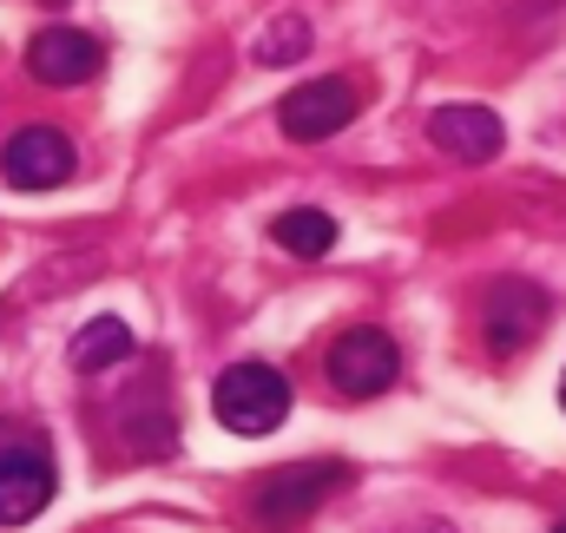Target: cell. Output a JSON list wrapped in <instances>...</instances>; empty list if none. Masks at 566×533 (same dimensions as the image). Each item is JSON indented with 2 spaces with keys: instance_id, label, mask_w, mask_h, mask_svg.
Returning a JSON list of instances; mask_svg holds the SVG:
<instances>
[{
  "instance_id": "obj_1",
  "label": "cell",
  "mask_w": 566,
  "mask_h": 533,
  "mask_svg": "<svg viewBox=\"0 0 566 533\" xmlns=\"http://www.w3.org/2000/svg\"><path fill=\"white\" fill-rule=\"evenodd\" d=\"M343 481H349L343 461H290V468H271V474L251 488V521L271 527V533L303 527V514H316Z\"/></svg>"
},
{
  "instance_id": "obj_2",
  "label": "cell",
  "mask_w": 566,
  "mask_h": 533,
  "mask_svg": "<svg viewBox=\"0 0 566 533\" xmlns=\"http://www.w3.org/2000/svg\"><path fill=\"white\" fill-rule=\"evenodd\" d=\"M211 415L231 428V435H271L290 415V383L271 363H231L218 383H211Z\"/></svg>"
},
{
  "instance_id": "obj_3",
  "label": "cell",
  "mask_w": 566,
  "mask_h": 533,
  "mask_svg": "<svg viewBox=\"0 0 566 533\" xmlns=\"http://www.w3.org/2000/svg\"><path fill=\"white\" fill-rule=\"evenodd\" d=\"M547 323H554V296H547L534 276H501V283L481 296V330H488V349H494V356L534 349Z\"/></svg>"
},
{
  "instance_id": "obj_4",
  "label": "cell",
  "mask_w": 566,
  "mask_h": 533,
  "mask_svg": "<svg viewBox=\"0 0 566 533\" xmlns=\"http://www.w3.org/2000/svg\"><path fill=\"white\" fill-rule=\"evenodd\" d=\"M356 106H363V86H356L349 73H323V80H303V86L283 93L277 126H283V138H296V145H323V138H336L356 119Z\"/></svg>"
},
{
  "instance_id": "obj_5",
  "label": "cell",
  "mask_w": 566,
  "mask_h": 533,
  "mask_svg": "<svg viewBox=\"0 0 566 533\" xmlns=\"http://www.w3.org/2000/svg\"><path fill=\"white\" fill-rule=\"evenodd\" d=\"M396 376H402V349L389 330H343L329 343V383L343 396L376 401L382 389H396Z\"/></svg>"
},
{
  "instance_id": "obj_6",
  "label": "cell",
  "mask_w": 566,
  "mask_h": 533,
  "mask_svg": "<svg viewBox=\"0 0 566 533\" xmlns=\"http://www.w3.org/2000/svg\"><path fill=\"white\" fill-rule=\"evenodd\" d=\"M73 171H80V151L60 126H20L0 145V178L13 191H60Z\"/></svg>"
},
{
  "instance_id": "obj_7",
  "label": "cell",
  "mask_w": 566,
  "mask_h": 533,
  "mask_svg": "<svg viewBox=\"0 0 566 533\" xmlns=\"http://www.w3.org/2000/svg\"><path fill=\"white\" fill-rule=\"evenodd\" d=\"M60 474L46 441H0V527H27L53 501Z\"/></svg>"
},
{
  "instance_id": "obj_8",
  "label": "cell",
  "mask_w": 566,
  "mask_h": 533,
  "mask_svg": "<svg viewBox=\"0 0 566 533\" xmlns=\"http://www.w3.org/2000/svg\"><path fill=\"white\" fill-rule=\"evenodd\" d=\"M99 66H106V46L93 33H80V27H40L33 46H27V73L40 86H53V93L99 80Z\"/></svg>"
},
{
  "instance_id": "obj_9",
  "label": "cell",
  "mask_w": 566,
  "mask_h": 533,
  "mask_svg": "<svg viewBox=\"0 0 566 533\" xmlns=\"http://www.w3.org/2000/svg\"><path fill=\"white\" fill-rule=\"evenodd\" d=\"M428 138H434L448 158H461V165H488V158L507 145V126H501L494 106H434Z\"/></svg>"
},
{
  "instance_id": "obj_10",
  "label": "cell",
  "mask_w": 566,
  "mask_h": 533,
  "mask_svg": "<svg viewBox=\"0 0 566 533\" xmlns=\"http://www.w3.org/2000/svg\"><path fill=\"white\" fill-rule=\"evenodd\" d=\"M139 343H133V330L119 323V316H93L86 330H73V343H66V363L80 369V376H99V369H113V363H126Z\"/></svg>"
},
{
  "instance_id": "obj_11",
  "label": "cell",
  "mask_w": 566,
  "mask_h": 533,
  "mask_svg": "<svg viewBox=\"0 0 566 533\" xmlns=\"http://www.w3.org/2000/svg\"><path fill=\"white\" fill-rule=\"evenodd\" d=\"M271 238H277L290 258H329L336 251V218L316 211V205H290L277 224H271Z\"/></svg>"
},
{
  "instance_id": "obj_12",
  "label": "cell",
  "mask_w": 566,
  "mask_h": 533,
  "mask_svg": "<svg viewBox=\"0 0 566 533\" xmlns=\"http://www.w3.org/2000/svg\"><path fill=\"white\" fill-rule=\"evenodd\" d=\"M310 20L303 13H271L264 27H258V40H251V60L258 66H303V53H310Z\"/></svg>"
},
{
  "instance_id": "obj_13",
  "label": "cell",
  "mask_w": 566,
  "mask_h": 533,
  "mask_svg": "<svg viewBox=\"0 0 566 533\" xmlns=\"http://www.w3.org/2000/svg\"><path fill=\"white\" fill-rule=\"evenodd\" d=\"M560 401H566V376H560Z\"/></svg>"
},
{
  "instance_id": "obj_14",
  "label": "cell",
  "mask_w": 566,
  "mask_h": 533,
  "mask_svg": "<svg viewBox=\"0 0 566 533\" xmlns=\"http://www.w3.org/2000/svg\"><path fill=\"white\" fill-rule=\"evenodd\" d=\"M554 533H566V521H560V527H554Z\"/></svg>"
},
{
  "instance_id": "obj_15",
  "label": "cell",
  "mask_w": 566,
  "mask_h": 533,
  "mask_svg": "<svg viewBox=\"0 0 566 533\" xmlns=\"http://www.w3.org/2000/svg\"><path fill=\"white\" fill-rule=\"evenodd\" d=\"M434 533H441V527H434Z\"/></svg>"
}]
</instances>
